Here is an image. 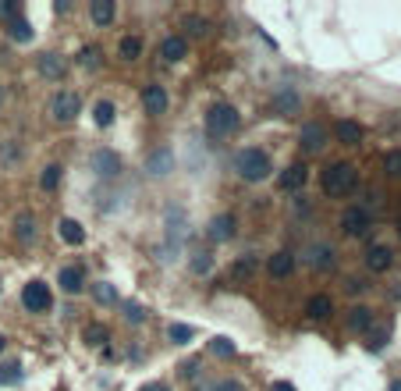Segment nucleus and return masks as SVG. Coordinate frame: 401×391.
Returning <instances> with one entry per match:
<instances>
[{
    "label": "nucleus",
    "instance_id": "obj_1",
    "mask_svg": "<svg viewBox=\"0 0 401 391\" xmlns=\"http://www.w3.org/2000/svg\"><path fill=\"white\" fill-rule=\"evenodd\" d=\"M235 175L245 181V185H260V181H266L270 178V171H273V164H270V153L266 150H260V146H245V150H238L235 153Z\"/></svg>",
    "mask_w": 401,
    "mask_h": 391
},
{
    "label": "nucleus",
    "instance_id": "obj_2",
    "mask_svg": "<svg viewBox=\"0 0 401 391\" xmlns=\"http://www.w3.org/2000/svg\"><path fill=\"white\" fill-rule=\"evenodd\" d=\"M203 125L214 139H224V135H235L238 125H242V114L235 111V104H227V100H217V104H209L206 114H203Z\"/></svg>",
    "mask_w": 401,
    "mask_h": 391
},
{
    "label": "nucleus",
    "instance_id": "obj_3",
    "mask_svg": "<svg viewBox=\"0 0 401 391\" xmlns=\"http://www.w3.org/2000/svg\"><path fill=\"white\" fill-rule=\"evenodd\" d=\"M320 181H323L327 196H348L355 189V181H358V171L352 168V164H345V160H334V164H327V168H323Z\"/></svg>",
    "mask_w": 401,
    "mask_h": 391
},
{
    "label": "nucleus",
    "instance_id": "obj_4",
    "mask_svg": "<svg viewBox=\"0 0 401 391\" xmlns=\"http://www.w3.org/2000/svg\"><path fill=\"white\" fill-rule=\"evenodd\" d=\"M22 306H25V313H47L50 306H54V295H50V284L47 281H25L22 284Z\"/></svg>",
    "mask_w": 401,
    "mask_h": 391
},
{
    "label": "nucleus",
    "instance_id": "obj_5",
    "mask_svg": "<svg viewBox=\"0 0 401 391\" xmlns=\"http://www.w3.org/2000/svg\"><path fill=\"white\" fill-rule=\"evenodd\" d=\"M78 114H82V100H78V93H71V89L54 93V100H50V118L57 121V125H71Z\"/></svg>",
    "mask_w": 401,
    "mask_h": 391
},
{
    "label": "nucleus",
    "instance_id": "obj_6",
    "mask_svg": "<svg viewBox=\"0 0 401 391\" xmlns=\"http://www.w3.org/2000/svg\"><path fill=\"white\" fill-rule=\"evenodd\" d=\"M89 171L100 181H114V178H121V157L114 150H107V146H100V150L89 153Z\"/></svg>",
    "mask_w": 401,
    "mask_h": 391
},
{
    "label": "nucleus",
    "instance_id": "obj_7",
    "mask_svg": "<svg viewBox=\"0 0 401 391\" xmlns=\"http://www.w3.org/2000/svg\"><path fill=\"white\" fill-rule=\"evenodd\" d=\"M142 168H146V175H150V178H167V175L174 171V150H171V146L150 150V153H146V164H142Z\"/></svg>",
    "mask_w": 401,
    "mask_h": 391
},
{
    "label": "nucleus",
    "instance_id": "obj_8",
    "mask_svg": "<svg viewBox=\"0 0 401 391\" xmlns=\"http://www.w3.org/2000/svg\"><path fill=\"white\" fill-rule=\"evenodd\" d=\"M369 228H373V217H369L366 207H348V210L341 214V232H345L348 238H363Z\"/></svg>",
    "mask_w": 401,
    "mask_h": 391
},
{
    "label": "nucleus",
    "instance_id": "obj_9",
    "mask_svg": "<svg viewBox=\"0 0 401 391\" xmlns=\"http://www.w3.org/2000/svg\"><path fill=\"white\" fill-rule=\"evenodd\" d=\"M57 284H60V292L65 295H82V288H86V267L82 263H65L57 271Z\"/></svg>",
    "mask_w": 401,
    "mask_h": 391
},
{
    "label": "nucleus",
    "instance_id": "obj_10",
    "mask_svg": "<svg viewBox=\"0 0 401 391\" xmlns=\"http://www.w3.org/2000/svg\"><path fill=\"white\" fill-rule=\"evenodd\" d=\"M36 68H39V75H43L47 82H60V78L68 75V60H65V54L47 50V54L36 57Z\"/></svg>",
    "mask_w": 401,
    "mask_h": 391
},
{
    "label": "nucleus",
    "instance_id": "obj_11",
    "mask_svg": "<svg viewBox=\"0 0 401 391\" xmlns=\"http://www.w3.org/2000/svg\"><path fill=\"white\" fill-rule=\"evenodd\" d=\"M306 263L312 267V271H334L337 267V253L330 242H312L306 249Z\"/></svg>",
    "mask_w": 401,
    "mask_h": 391
},
{
    "label": "nucleus",
    "instance_id": "obj_12",
    "mask_svg": "<svg viewBox=\"0 0 401 391\" xmlns=\"http://www.w3.org/2000/svg\"><path fill=\"white\" fill-rule=\"evenodd\" d=\"M167 104H171V96H167L163 86H146V89H142V111L150 114V118L167 114Z\"/></svg>",
    "mask_w": 401,
    "mask_h": 391
},
{
    "label": "nucleus",
    "instance_id": "obj_13",
    "mask_svg": "<svg viewBox=\"0 0 401 391\" xmlns=\"http://www.w3.org/2000/svg\"><path fill=\"white\" fill-rule=\"evenodd\" d=\"M295 267H299L295 253L277 249V253H273V256L266 260V274H270V278H277V281H284V278H291V274H295Z\"/></svg>",
    "mask_w": 401,
    "mask_h": 391
},
{
    "label": "nucleus",
    "instance_id": "obj_14",
    "mask_svg": "<svg viewBox=\"0 0 401 391\" xmlns=\"http://www.w3.org/2000/svg\"><path fill=\"white\" fill-rule=\"evenodd\" d=\"M299 146H302V153H320L327 146V125L309 121V125L302 129V135H299Z\"/></svg>",
    "mask_w": 401,
    "mask_h": 391
},
{
    "label": "nucleus",
    "instance_id": "obj_15",
    "mask_svg": "<svg viewBox=\"0 0 401 391\" xmlns=\"http://www.w3.org/2000/svg\"><path fill=\"white\" fill-rule=\"evenodd\" d=\"M394 267V253H391V245H369L366 249V271H373V274H384V271H391Z\"/></svg>",
    "mask_w": 401,
    "mask_h": 391
},
{
    "label": "nucleus",
    "instance_id": "obj_16",
    "mask_svg": "<svg viewBox=\"0 0 401 391\" xmlns=\"http://www.w3.org/2000/svg\"><path fill=\"white\" fill-rule=\"evenodd\" d=\"M273 111L277 114H299L302 111V96H299V89L295 86H281L277 93H273Z\"/></svg>",
    "mask_w": 401,
    "mask_h": 391
},
{
    "label": "nucleus",
    "instance_id": "obj_17",
    "mask_svg": "<svg viewBox=\"0 0 401 391\" xmlns=\"http://www.w3.org/2000/svg\"><path fill=\"white\" fill-rule=\"evenodd\" d=\"M11 228H14V238L22 242V245H32L36 242V235H39V224H36V217L29 214V210H22V214H14V221H11Z\"/></svg>",
    "mask_w": 401,
    "mask_h": 391
},
{
    "label": "nucleus",
    "instance_id": "obj_18",
    "mask_svg": "<svg viewBox=\"0 0 401 391\" xmlns=\"http://www.w3.org/2000/svg\"><path fill=\"white\" fill-rule=\"evenodd\" d=\"M345 324H348V331H355V335H366L369 327L376 324V317H373L369 306H352L348 317H345Z\"/></svg>",
    "mask_w": 401,
    "mask_h": 391
},
{
    "label": "nucleus",
    "instance_id": "obj_19",
    "mask_svg": "<svg viewBox=\"0 0 401 391\" xmlns=\"http://www.w3.org/2000/svg\"><path fill=\"white\" fill-rule=\"evenodd\" d=\"M160 57L167 60V65H178V60L188 57V39L185 36H167L160 43Z\"/></svg>",
    "mask_w": 401,
    "mask_h": 391
},
{
    "label": "nucleus",
    "instance_id": "obj_20",
    "mask_svg": "<svg viewBox=\"0 0 401 391\" xmlns=\"http://www.w3.org/2000/svg\"><path fill=\"white\" fill-rule=\"evenodd\" d=\"M206 235H209V242H227L231 235H235V217H231V214H217L214 221H209Z\"/></svg>",
    "mask_w": 401,
    "mask_h": 391
},
{
    "label": "nucleus",
    "instance_id": "obj_21",
    "mask_svg": "<svg viewBox=\"0 0 401 391\" xmlns=\"http://www.w3.org/2000/svg\"><path fill=\"white\" fill-rule=\"evenodd\" d=\"M57 235H60V242H68V245H82V242H86V228H82L75 217H60L57 221Z\"/></svg>",
    "mask_w": 401,
    "mask_h": 391
},
{
    "label": "nucleus",
    "instance_id": "obj_22",
    "mask_svg": "<svg viewBox=\"0 0 401 391\" xmlns=\"http://www.w3.org/2000/svg\"><path fill=\"white\" fill-rule=\"evenodd\" d=\"M306 181H309V168H306V164H291V168L281 175V189L284 192H299Z\"/></svg>",
    "mask_w": 401,
    "mask_h": 391
},
{
    "label": "nucleus",
    "instance_id": "obj_23",
    "mask_svg": "<svg viewBox=\"0 0 401 391\" xmlns=\"http://www.w3.org/2000/svg\"><path fill=\"white\" fill-rule=\"evenodd\" d=\"M334 135H337V142H345V146H358V142H363V125H358V121H337L334 125Z\"/></svg>",
    "mask_w": 401,
    "mask_h": 391
},
{
    "label": "nucleus",
    "instance_id": "obj_24",
    "mask_svg": "<svg viewBox=\"0 0 401 391\" xmlns=\"http://www.w3.org/2000/svg\"><path fill=\"white\" fill-rule=\"evenodd\" d=\"M89 18H93L96 25L107 29L114 18H117V4H114V0H93V4H89Z\"/></svg>",
    "mask_w": 401,
    "mask_h": 391
},
{
    "label": "nucleus",
    "instance_id": "obj_25",
    "mask_svg": "<svg viewBox=\"0 0 401 391\" xmlns=\"http://www.w3.org/2000/svg\"><path fill=\"white\" fill-rule=\"evenodd\" d=\"M330 313H334L330 295H312V299L306 302V317H309V320H330Z\"/></svg>",
    "mask_w": 401,
    "mask_h": 391
},
{
    "label": "nucleus",
    "instance_id": "obj_26",
    "mask_svg": "<svg viewBox=\"0 0 401 391\" xmlns=\"http://www.w3.org/2000/svg\"><path fill=\"white\" fill-rule=\"evenodd\" d=\"M89 292H93V299H96L100 306H121V295H117V288H114L111 281H96V284H89Z\"/></svg>",
    "mask_w": 401,
    "mask_h": 391
},
{
    "label": "nucleus",
    "instance_id": "obj_27",
    "mask_svg": "<svg viewBox=\"0 0 401 391\" xmlns=\"http://www.w3.org/2000/svg\"><path fill=\"white\" fill-rule=\"evenodd\" d=\"M4 32L14 39V43H29V39H32V25L25 22L22 14H18V18H11V22H4Z\"/></svg>",
    "mask_w": 401,
    "mask_h": 391
},
{
    "label": "nucleus",
    "instance_id": "obj_28",
    "mask_svg": "<svg viewBox=\"0 0 401 391\" xmlns=\"http://www.w3.org/2000/svg\"><path fill=\"white\" fill-rule=\"evenodd\" d=\"M22 377H25V370H22V363H18V359H8V363H0V384H4V388H14V384H22Z\"/></svg>",
    "mask_w": 401,
    "mask_h": 391
},
{
    "label": "nucleus",
    "instance_id": "obj_29",
    "mask_svg": "<svg viewBox=\"0 0 401 391\" xmlns=\"http://www.w3.org/2000/svg\"><path fill=\"white\" fill-rule=\"evenodd\" d=\"M142 39L139 36H121V43H117V57L121 60H139L142 57Z\"/></svg>",
    "mask_w": 401,
    "mask_h": 391
},
{
    "label": "nucleus",
    "instance_id": "obj_30",
    "mask_svg": "<svg viewBox=\"0 0 401 391\" xmlns=\"http://www.w3.org/2000/svg\"><path fill=\"white\" fill-rule=\"evenodd\" d=\"M114 118H117V107L111 104V100H96V107H93V121H96V125L100 129H111Z\"/></svg>",
    "mask_w": 401,
    "mask_h": 391
},
{
    "label": "nucleus",
    "instance_id": "obj_31",
    "mask_svg": "<svg viewBox=\"0 0 401 391\" xmlns=\"http://www.w3.org/2000/svg\"><path fill=\"white\" fill-rule=\"evenodd\" d=\"M75 60H78L86 71H100V68H103V50H100V47H82Z\"/></svg>",
    "mask_w": 401,
    "mask_h": 391
},
{
    "label": "nucleus",
    "instance_id": "obj_32",
    "mask_svg": "<svg viewBox=\"0 0 401 391\" xmlns=\"http://www.w3.org/2000/svg\"><path fill=\"white\" fill-rule=\"evenodd\" d=\"M260 271V256H252V253H245V256H238L235 263H231V274L235 278H252Z\"/></svg>",
    "mask_w": 401,
    "mask_h": 391
},
{
    "label": "nucleus",
    "instance_id": "obj_33",
    "mask_svg": "<svg viewBox=\"0 0 401 391\" xmlns=\"http://www.w3.org/2000/svg\"><path fill=\"white\" fill-rule=\"evenodd\" d=\"M60 178H65V168H60V164H47L43 175H39V189H43V192H54L57 185H60Z\"/></svg>",
    "mask_w": 401,
    "mask_h": 391
},
{
    "label": "nucleus",
    "instance_id": "obj_34",
    "mask_svg": "<svg viewBox=\"0 0 401 391\" xmlns=\"http://www.w3.org/2000/svg\"><path fill=\"white\" fill-rule=\"evenodd\" d=\"M82 338H86V345H93V348H103V345L111 342V331L103 324H89L86 331H82Z\"/></svg>",
    "mask_w": 401,
    "mask_h": 391
},
{
    "label": "nucleus",
    "instance_id": "obj_35",
    "mask_svg": "<svg viewBox=\"0 0 401 391\" xmlns=\"http://www.w3.org/2000/svg\"><path fill=\"white\" fill-rule=\"evenodd\" d=\"M167 338H171L174 345H188L196 338V327H188V324H171L167 327Z\"/></svg>",
    "mask_w": 401,
    "mask_h": 391
},
{
    "label": "nucleus",
    "instance_id": "obj_36",
    "mask_svg": "<svg viewBox=\"0 0 401 391\" xmlns=\"http://www.w3.org/2000/svg\"><path fill=\"white\" fill-rule=\"evenodd\" d=\"M121 317L128 320L132 327H139V324H146V317H150V313H146L139 302H121Z\"/></svg>",
    "mask_w": 401,
    "mask_h": 391
},
{
    "label": "nucleus",
    "instance_id": "obj_37",
    "mask_svg": "<svg viewBox=\"0 0 401 391\" xmlns=\"http://www.w3.org/2000/svg\"><path fill=\"white\" fill-rule=\"evenodd\" d=\"M369 342H366V348H369V353H380V348H384L387 345V338H391V327H369Z\"/></svg>",
    "mask_w": 401,
    "mask_h": 391
},
{
    "label": "nucleus",
    "instance_id": "obj_38",
    "mask_svg": "<svg viewBox=\"0 0 401 391\" xmlns=\"http://www.w3.org/2000/svg\"><path fill=\"white\" fill-rule=\"evenodd\" d=\"M181 25H185L188 36H206V32H209V22H206L203 14H185V22H181Z\"/></svg>",
    "mask_w": 401,
    "mask_h": 391
},
{
    "label": "nucleus",
    "instance_id": "obj_39",
    "mask_svg": "<svg viewBox=\"0 0 401 391\" xmlns=\"http://www.w3.org/2000/svg\"><path fill=\"white\" fill-rule=\"evenodd\" d=\"M209 353H214V356H220V359H231V356H235L238 353V348H235V342H231V338H214V342H209Z\"/></svg>",
    "mask_w": 401,
    "mask_h": 391
},
{
    "label": "nucleus",
    "instance_id": "obj_40",
    "mask_svg": "<svg viewBox=\"0 0 401 391\" xmlns=\"http://www.w3.org/2000/svg\"><path fill=\"white\" fill-rule=\"evenodd\" d=\"M188 267H192V274H209V271H214V253H206V249L196 253Z\"/></svg>",
    "mask_w": 401,
    "mask_h": 391
},
{
    "label": "nucleus",
    "instance_id": "obj_41",
    "mask_svg": "<svg viewBox=\"0 0 401 391\" xmlns=\"http://www.w3.org/2000/svg\"><path fill=\"white\" fill-rule=\"evenodd\" d=\"M199 391H245V384L242 381H231V377H220L214 384H203Z\"/></svg>",
    "mask_w": 401,
    "mask_h": 391
},
{
    "label": "nucleus",
    "instance_id": "obj_42",
    "mask_svg": "<svg viewBox=\"0 0 401 391\" xmlns=\"http://www.w3.org/2000/svg\"><path fill=\"white\" fill-rule=\"evenodd\" d=\"M384 171H387L391 178H401V150H391V153L384 157Z\"/></svg>",
    "mask_w": 401,
    "mask_h": 391
},
{
    "label": "nucleus",
    "instance_id": "obj_43",
    "mask_svg": "<svg viewBox=\"0 0 401 391\" xmlns=\"http://www.w3.org/2000/svg\"><path fill=\"white\" fill-rule=\"evenodd\" d=\"M18 157H22V150H18V142H14V139H8L4 146H0V160H4V164H14Z\"/></svg>",
    "mask_w": 401,
    "mask_h": 391
},
{
    "label": "nucleus",
    "instance_id": "obj_44",
    "mask_svg": "<svg viewBox=\"0 0 401 391\" xmlns=\"http://www.w3.org/2000/svg\"><path fill=\"white\" fill-rule=\"evenodd\" d=\"M0 18H4V22L18 18V4H14V0H0Z\"/></svg>",
    "mask_w": 401,
    "mask_h": 391
},
{
    "label": "nucleus",
    "instance_id": "obj_45",
    "mask_svg": "<svg viewBox=\"0 0 401 391\" xmlns=\"http://www.w3.org/2000/svg\"><path fill=\"white\" fill-rule=\"evenodd\" d=\"M345 288H348L352 295H358V292H366V281H363V278H352V281H348Z\"/></svg>",
    "mask_w": 401,
    "mask_h": 391
},
{
    "label": "nucleus",
    "instance_id": "obj_46",
    "mask_svg": "<svg viewBox=\"0 0 401 391\" xmlns=\"http://www.w3.org/2000/svg\"><path fill=\"white\" fill-rule=\"evenodd\" d=\"M270 391H299V388L288 384V381H273V388H270Z\"/></svg>",
    "mask_w": 401,
    "mask_h": 391
},
{
    "label": "nucleus",
    "instance_id": "obj_47",
    "mask_svg": "<svg viewBox=\"0 0 401 391\" xmlns=\"http://www.w3.org/2000/svg\"><path fill=\"white\" fill-rule=\"evenodd\" d=\"M139 391H171L163 381H153V384H146V388H139Z\"/></svg>",
    "mask_w": 401,
    "mask_h": 391
},
{
    "label": "nucleus",
    "instance_id": "obj_48",
    "mask_svg": "<svg viewBox=\"0 0 401 391\" xmlns=\"http://www.w3.org/2000/svg\"><path fill=\"white\" fill-rule=\"evenodd\" d=\"M4 348H8V338H4V335H0V353H4Z\"/></svg>",
    "mask_w": 401,
    "mask_h": 391
},
{
    "label": "nucleus",
    "instance_id": "obj_49",
    "mask_svg": "<svg viewBox=\"0 0 401 391\" xmlns=\"http://www.w3.org/2000/svg\"><path fill=\"white\" fill-rule=\"evenodd\" d=\"M387 391H401V381H394V384H391V388H387Z\"/></svg>",
    "mask_w": 401,
    "mask_h": 391
},
{
    "label": "nucleus",
    "instance_id": "obj_50",
    "mask_svg": "<svg viewBox=\"0 0 401 391\" xmlns=\"http://www.w3.org/2000/svg\"><path fill=\"white\" fill-rule=\"evenodd\" d=\"M0 111H4V86H0Z\"/></svg>",
    "mask_w": 401,
    "mask_h": 391
},
{
    "label": "nucleus",
    "instance_id": "obj_51",
    "mask_svg": "<svg viewBox=\"0 0 401 391\" xmlns=\"http://www.w3.org/2000/svg\"><path fill=\"white\" fill-rule=\"evenodd\" d=\"M398 235H401V221H398Z\"/></svg>",
    "mask_w": 401,
    "mask_h": 391
}]
</instances>
